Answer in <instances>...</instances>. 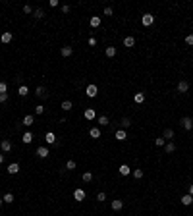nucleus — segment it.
<instances>
[{"label": "nucleus", "mask_w": 193, "mask_h": 216, "mask_svg": "<svg viewBox=\"0 0 193 216\" xmlns=\"http://www.w3.org/2000/svg\"><path fill=\"white\" fill-rule=\"evenodd\" d=\"M141 23H143L145 27H151V25L155 23V15H153V14H143V15H141Z\"/></svg>", "instance_id": "1"}, {"label": "nucleus", "mask_w": 193, "mask_h": 216, "mask_svg": "<svg viewBox=\"0 0 193 216\" xmlns=\"http://www.w3.org/2000/svg\"><path fill=\"white\" fill-rule=\"evenodd\" d=\"M85 93H87V97H89V99H95V97L98 95V87H97V85H87V89H85Z\"/></svg>", "instance_id": "2"}, {"label": "nucleus", "mask_w": 193, "mask_h": 216, "mask_svg": "<svg viewBox=\"0 0 193 216\" xmlns=\"http://www.w3.org/2000/svg\"><path fill=\"white\" fill-rule=\"evenodd\" d=\"M12 39H14V35H12V31H4L2 35H0V41H2L4 44H8V43H12Z\"/></svg>", "instance_id": "3"}, {"label": "nucleus", "mask_w": 193, "mask_h": 216, "mask_svg": "<svg viewBox=\"0 0 193 216\" xmlns=\"http://www.w3.org/2000/svg\"><path fill=\"white\" fill-rule=\"evenodd\" d=\"M182 128L187 129V131H191L193 129V120L191 118H182Z\"/></svg>", "instance_id": "4"}, {"label": "nucleus", "mask_w": 193, "mask_h": 216, "mask_svg": "<svg viewBox=\"0 0 193 216\" xmlns=\"http://www.w3.org/2000/svg\"><path fill=\"white\" fill-rule=\"evenodd\" d=\"M0 149H2V153H10V150H12V141L10 139H2Z\"/></svg>", "instance_id": "5"}, {"label": "nucleus", "mask_w": 193, "mask_h": 216, "mask_svg": "<svg viewBox=\"0 0 193 216\" xmlns=\"http://www.w3.org/2000/svg\"><path fill=\"white\" fill-rule=\"evenodd\" d=\"M48 154H50L48 147H39V149H37V156H39V158H47Z\"/></svg>", "instance_id": "6"}, {"label": "nucleus", "mask_w": 193, "mask_h": 216, "mask_svg": "<svg viewBox=\"0 0 193 216\" xmlns=\"http://www.w3.org/2000/svg\"><path fill=\"white\" fill-rule=\"evenodd\" d=\"M44 141H47L48 145H56V135L52 131H47L44 133Z\"/></svg>", "instance_id": "7"}, {"label": "nucleus", "mask_w": 193, "mask_h": 216, "mask_svg": "<svg viewBox=\"0 0 193 216\" xmlns=\"http://www.w3.org/2000/svg\"><path fill=\"white\" fill-rule=\"evenodd\" d=\"M8 174H12V176L19 174V164H18V162H12V164L8 166Z\"/></svg>", "instance_id": "8"}, {"label": "nucleus", "mask_w": 193, "mask_h": 216, "mask_svg": "<svg viewBox=\"0 0 193 216\" xmlns=\"http://www.w3.org/2000/svg\"><path fill=\"white\" fill-rule=\"evenodd\" d=\"M73 199H75V201H85V191L81 189V187H79V189H75V191H73Z\"/></svg>", "instance_id": "9"}, {"label": "nucleus", "mask_w": 193, "mask_h": 216, "mask_svg": "<svg viewBox=\"0 0 193 216\" xmlns=\"http://www.w3.org/2000/svg\"><path fill=\"white\" fill-rule=\"evenodd\" d=\"M60 54H62L64 58H70V56L73 54V48L72 46H62V48H60Z\"/></svg>", "instance_id": "10"}, {"label": "nucleus", "mask_w": 193, "mask_h": 216, "mask_svg": "<svg viewBox=\"0 0 193 216\" xmlns=\"http://www.w3.org/2000/svg\"><path fill=\"white\" fill-rule=\"evenodd\" d=\"M189 91V83L187 81H180L178 83V93H187Z\"/></svg>", "instance_id": "11"}, {"label": "nucleus", "mask_w": 193, "mask_h": 216, "mask_svg": "<svg viewBox=\"0 0 193 216\" xmlns=\"http://www.w3.org/2000/svg\"><path fill=\"white\" fill-rule=\"evenodd\" d=\"M118 172H120V176H129V174H131V168H129L128 164H122L120 168H118Z\"/></svg>", "instance_id": "12"}, {"label": "nucleus", "mask_w": 193, "mask_h": 216, "mask_svg": "<svg viewBox=\"0 0 193 216\" xmlns=\"http://www.w3.org/2000/svg\"><path fill=\"white\" fill-rule=\"evenodd\" d=\"M182 205H183V206L193 205V195H189V193H187V195H183V197H182Z\"/></svg>", "instance_id": "13"}, {"label": "nucleus", "mask_w": 193, "mask_h": 216, "mask_svg": "<svg viewBox=\"0 0 193 216\" xmlns=\"http://www.w3.org/2000/svg\"><path fill=\"white\" fill-rule=\"evenodd\" d=\"M89 25H91V27H95V29H97V27L101 25V15H93V18L89 19Z\"/></svg>", "instance_id": "14"}, {"label": "nucleus", "mask_w": 193, "mask_h": 216, "mask_svg": "<svg viewBox=\"0 0 193 216\" xmlns=\"http://www.w3.org/2000/svg\"><path fill=\"white\" fill-rule=\"evenodd\" d=\"M124 209V201H120V199H116V201H112V210H122Z\"/></svg>", "instance_id": "15"}, {"label": "nucleus", "mask_w": 193, "mask_h": 216, "mask_svg": "<svg viewBox=\"0 0 193 216\" xmlns=\"http://www.w3.org/2000/svg\"><path fill=\"white\" fill-rule=\"evenodd\" d=\"M95 116H97L95 108H87L85 110V120H95Z\"/></svg>", "instance_id": "16"}, {"label": "nucleus", "mask_w": 193, "mask_h": 216, "mask_svg": "<svg viewBox=\"0 0 193 216\" xmlns=\"http://www.w3.org/2000/svg\"><path fill=\"white\" fill-rule=\"evenodd\" d=\"M21 141H23L25 145H29L31 141H33V133H31V131H25V133L21 135Z\"/></svg>", "instance_id": "17"}, {"label": "nucleus", "mask_w": 193, "mask_h": 216, "mask_svg": "<svg viewBox=\"0 0 193 216\" xmlns=\"http://www.w3.org/2000/svg\"><path fill=\"white\" fill-rule=\"evenodd\" d=\"M33 124H35V116L27 114V116L23 118V125H27V128H29V125H33Z\"/></svg>", "instance_id": "18"}, {"label": "nucleus", "mask_w": 193, "mask_h": 216, "mask_svg": "<svg viewBox=\"0 0 193 216\" xmlns=\"http://www.w3.org/2000/svg\"><path fill=\"white\" fill-rule=\"evenodd\" d=\"M89 135H91L93 139H101V129L98 128H91L89 129Z\"/></svg>", "instance_id": "19"}, {"label": "nucleus", "mask_w": 193, "mask_h": 216, "mask_svg": "<svg viewBox=\"0 0 193 216\" xmlns=\"http://www.w3.org/2000/svg\"><path fill=\"white\" fill-rule=\"evenodd\" d=\"M124 46H128V48L135 46V37H126L124 39Z\"/></svg>", "instance_id": "20"}, {"label": "nucleus", "mask_w": 193, "mask_h": 216, "mask_svg": "<svg viewBox=\"0 0 193 216\" xmlns=\"http://www.w3.org/2000/svg\"><path fill=\"white\" fill-rule=\"evenodd\" d=\"M104 54L108 56V58H114V56H116V46H106Z\"/></svg>", "instance_id": "21"}, {"label": "nucleus", "mask_w": 193, "mask_h": 216, "mask_svg": "<svg viewBox=\"0 0 193 216\" xmlns=\"http://www.w3.org/2000/svg\"><path fill=\"white\" fill-rule=\"evenodd\" d=\"M35 95L39 97V99H47V91H44V87H37L35 89Z\"/></svg>", "instance_id": "22"}, {"label": "nucleus", "mask_w": 193, "mask_h": 216, "mask_svg": "<svg viewBox=\"0 0 193 216\" xmlns=\"http://www.w3.org/2000/svg\"><path fill=\"white\" fill-rule=\"evenodd\" d=\"M126 137H128L126 129H118V131H116V139L118 141H126Z\"/></svg>", "instance_id": "23"}, {"label": "nucleus", "mask_w": 193, "mask_h": 216, "mask_svg": "<svg viewBox=\"0 0 193 216\" xmlns=\"http://www.w3.org/2000/svg\"><path fill=\"white\" fill-rule=\"evenodd\" d=\"M174 150H176V145L172 143V141H168V143L164 145V153H168V154H170V153H174Z\"/></svg>", "instance_id": "24"}, {"label": "nucleus", "mask_w": 193, "mask_h": 216, "mask_svg": "<svg viewBox=\"0 0 193 216\" xmlns=\"http://www.w3.org/2000/svg\"><path fill=\"white\" fill-rule=\"evenodd\" d=\"M133 100L137 104H141V102H145V93H135V97H133Z\"/></svg>", "instance_id": "25"}, {"label": "nucleus", "mask_w": 193, "mask_h": 216, "mask_svg": "<svg viewBox=\"0 0 193 216\" xmlns=\"http://www.w3.org/2000/svg\"><path fill=\"white\" fill-rule=\"evenodd\" d=\"M164 139H168V141H170V139H174V129H170V128H166V129H164Z\"/></svg>", "instance_id": "26"}, {"label": "nucleus", "mask_w": 193, "mask_h": 216, "mask_svg": "<svg viewBox=\"0 0 193 216\" xmlns=\"http://www.w3.org/2000/svg\"><path fill=\"white\" fill-rule=\"evenodd\" d=\"M108 124H110L108 116H98V125H102V128H106Z\"/></svg>", "instance_id": "27"}, {"label": "nucleus", "mask_w": 193, "mask_h": 216, "mask_svg": "<svg viewBox=\"0 0 193 216\" xmlns=\"http://www.w3.org/2000/svg\"><path fill=\"white\" fill-rule=\"evenodd\" d=\"M81 180H83L85 183L93 181V174H91V172H83V174H81Z\"/></svg>", "instance_id": "28"}, {"label": "nucleus", "mask_w": 193, "mask_h": 216, "mask_svg": "<svg viewBox=\"0 0 193 216\" xmlns=\"http://www.w3.org/2000/svg\"><path fill=\"white\" fill-rule=\"evenodd\" d=\"M33 15H35V19H43L44 18V12L41 10V8H37V10H33Z\"/></svg>", "instance_id": "29"}, {"label": "nucleus", "mask_w": 193, "mask_h": 216, "mask_svg": "<svg viewBox=\"0 0 193 216\" xmlns=\"http://www.w3.org/2000/svg\"><path fill=\"white\" fill-rule=\"evenodd\" d=\"M6 205H10V203H14V193H6L4 195V199H2Z\"/></svg>", "instance_id": "30"}, {"label": "nucleus", "mask_w": 193, "mask_h": 216, "mask_svg": "<svg viewBox=\"0 0 193 216\" xmlns=\"http://www.w3.org/2000/svg\"><path fill=\"white\" fill-rule=\"evenodd\" d=\"M18 93H19V97H27V95H29V89H27L25 85H21V87L18 89Z\"/></svg>", "instance_id": "31"}, {"label": "nucleus", "mask_w": 193, "mask_h": 216, "mask_svg": "<svg viewBox=\"0 0 193 216\" xmlns=\"http://www.w3.org/2000/svg\"><path fill=\"white\" fill-rule=\"evenodd\" d=\"M120 125H122V129H128L129 125H131V122H129V118H122V122H120Z\"/></svg>", "instance_id": "32"}, {"label": "nucleus", "mask_w": 193, "mask_h": 216, "mask_svg": "<svg viewBox=\"0 0 193 216\" xmlns=\"http://www.w3.org/2000/svg\"><path fill=\"white\" fill-rule=\"evenodd\" d=\"M72 106H73L72 100H64V102H62V110H66V112H68V110H72Z\"/></svg>", "instance_id": "33"}, {"label": "nucleus", "mask_w": 193, "mask_h": 216, "mask_svg": "<svg viewBox=\"0 0 193 216\" xmlns=\"http://www.w3.org/2000/svg\"><path fill=\"white\" fill-rule=\"evenodd\" d=\"M75 160H68V162H66V170H75Z\"/></svg>", "instance_id": "34"}, {"label": "nucleus", "mask_w": 193, "mask_h": 216, "mask_svg": "<svg viewBox=\"0 0 193 216\" xmlns=\"http://www.w3.org/2000/svg\"><path fill=\"white\" fill-rule=\"evenodd\" d=\"M155 145L157 147H164L166 145V139H164V137H158V139H155Z\"/></svg>", "instance_id": "35"}, {"label": "nucleus", "mask_w": 193, "mask_h": 216, "mask_svg": "<svg viewBox=\"0 0 193 216\" xmlns=\"http://www.w3.org/2000/svg\"><path fill=\"white\" fill-rule=\"evenodd\" d=\"M35 114H37V116H41V114H44V106H43V104H39V106H35Z\"/></svg>", "instance_id": "36"}, {"label": "nucleus", "mask_w": 193, "mask_h": 216, "mask_svg": "<svg viewBox=\"0 0 193 216\" xmlns=\"http://www.w3.org/2000/svg\"><path fill=\"white\" fill-rule=\"evenodd\" d=\"M133 178L135 180H141L143 178V170H133Z\"/></svg>", "instance_id": "37"}, {"label": "nucleus", "mask_w": 193, "mask_h": 216, "mask_svg": "<svg viewBox=\"0 0 193 216\" xmlns=\"http://www.w3.org/2000/svg\"><path fill=\"white\" fill-rule=\"evenodd\" d=\"M97 201H98V203H102V201H106V193H102V191H101V193H98V195H97Z\"/></svg>", "instance_id": "38"}, {"label": "nucleus", "mask_w": 193, "mask_h": 216, "mask_svg": "<svg viewBox=\"0 0 193 216\" xmlns=\"http://www.w3.org/2000/svg\"><path fill=\"white\" fill-rule=\"evenodd\" d=\"M0 93H8V85L4 81H0Z\"/></svg>", "instance_id": "39"}, {"label": "nucleus", "mask_w": 193, "mask_h": 216, "mask_svg": "<svg viewBox=\"0 0 193 216\" xmlns=\"http://www.w3.org/2000/svg\"><path fill=\"white\" fill-rule=\"evenodd\" d=\"M8 100V93H0V104Z\"/></svg>", "instance_id": "40"}, {"label": "nucleus", "mask_w": 193, "mask_h": 216, "mask_svg": "<svg viewBox=\"0 0 193 216\" xmlns=\"http://www.w3.org/2000/svg\"><path fill=\"white\" fill-rule=\"evenodd\" d=\"M23 12H25V14H33V8L29 4H25V6H23Z\"/></svg>", "instance_id": "41"}, {"label": "nucleus", "mask_w": 193, "mask_h": 216, "mask_svg": "<svg viewBox=\"0 0 193 216\" xmlns=\"http://www.w3.org/2000/svg\"><path fill=\"white\" fill-rule=\"evenodd\" d=\"M186 43H187V44H189V46H191V44H193V33L186 37Z\"/></svg>", "instance_id": "42"}, {"label": "nucleus", "mask_w": 193, "mask_h": 216, "mask_svg": "<svg viewBox=\"0 0 193 216\" xmlns=\"http://www.w3.org/2000/svg\"><path fill=\"white\" fill-rule=\"evenodd\" d=\"M104 15H112V8H110V6L104 8Z\"/></svg>", "instance_id": "43"}, {"label": "nucleus", "mask_w": 193, "mask_h": 216, "mask_svg": "<svg viewBox=\"0 0 193 216\" xmlns=\"http://www.w3.org/2000/svg\"><path fill=\"white\" fill-rule=\"evenodd\" d=\"M89 44H91V46H95V44H97V39H95V37H89Z\"/></svg>", "instance_id": "44"}, {"label": "nucleus", "mask_w": 193, "mask_h": 216, "mask_svg": "<svg viewBox=\"0 0 193 216\" xmlns=\"http://www.w3.org/2000/svg\"><path fill=\"white\" fill-rule=\"evenodd\" d=\"M70 10H72V8H70V6H66V4H64V6H62V12H64V14H68Z\"/></svg>", "instance_id": "45"}, {"label": "nucleus", "mask_w": 193, "mask_h": 216, "mask_svg": "<svg viewBox=\"0 0 193 216\" xmlns=\"http://www.w3.org/2000/svg\"><path fill=\"white\" fill-rule=\"evenodd\" d=\"M189 195H193V183L189 185Z\"/></svg>", "instance_id": "46"}, {"label": "nucleus", "mask_w": 193, "mask_h": 216, "mask_svg": "<svg viewBox=\"0 0 193 216\" xmlns=\"http://www.w3.org/2000/svg\"><path fill=\"white\" fill-rule=\"evenodd\" d=\"M2 162H4V153L0 154V164H2Z\"/></svg>", "instance_id": "47"}, {"label": "nucleus", "mask_w": 193, "mask_h": 216, "mask_svg": "<svg viewBox=\"0 0 193 216\" xmlns=\"http://www.w3.org/2000/svg\"><path fill=\"white\" fill-rule=\"evenodd\" d=\"M2 203H4V201H2V199H0V206H2Z\"/></svg>", "instance_id": "48"}, {"label": "nucleus", "mask_w": 193, "mask_h": 216, "mask_svg": "<svg viewBox=\"0 0 193 216\" xmlns=\"http://www.w3.org/2000/svg\"><path fill=\"white\" fill-rule=\"evenodd\" d=\"M191 31H193V27H191Z\"/></svg>", "instance_id": "49"}]
</instances>
